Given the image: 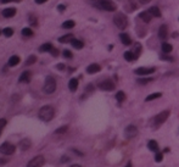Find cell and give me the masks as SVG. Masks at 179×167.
<instances>
[{"label": "cell", "instance_id": "obj_25", "mask_svg": "<svg viewBox=\"0 0 179 167\" xmlns=\"http://www.w3.org/2000/svg\"><path fill=\"white\" fill-rule=\"evenodd\" d=\"M72 39H73L72 34H66V36H62L61 38H58V42L60 43H71Z\"/></svg>", "mask_w": 179, "mask_h": 167}, {"label": "cell", "instance_id": "obj_41", "mask_svg": "<svg viewBox=\"0 0 179 167\" xmlns=\"http://www.w3.org/2000/svg\"><path fill=\"white\" fill-rule=\"evenodd\" d=\"M50 53H51V55H52V56H55V57L58 55V50H57V49H55V48H52V49L50 50Z\"/></svg>", "mask_w": 179, "mask_h": 167}, {"label": "cell", "instance_id": "obj_33", "mask_svg": "<svg viewBox=\"0 0 179 167\" xmlns=\"http://www.w3.org/2000/svg\"><path fill=\"white\" fill-rule=\"evenodd\" d=\"M67 129H68V126H62L55 130V134H64V133L67 132Z\"/></svg>", "mask_w": 179, "mask_h": 167}, {"label": "cell", "instance_id": "obj_31", "mask_svg": "<svg viewBox=\"0 0 179 167\" xmlns=\"http://www.w3.org/2000/svg\"><path fill=\"white\" fill-rule=\"evenodd\" d=\"M36 62H37V56L31 55V56H28V59L26 60V66H31V65H33Z\"/></svg>", "mask_w": 179, "mask_h": 167}, {"label": "cell", "instance_id": "obj_12", "mask_svg": "<svg viewBox=\"0 0 179 167\" xmlns=\"http://www.w3.org/2000/svg\"><path fill=\"white\" fill-rule=\"evenodd\" d=\"M2 15L4 17H6V18H11V17H14L16 15V9H14V8H6V9L3 10Z\"/></svg>", "mask_w": 179, "mask_h": 167}, {"label": "cell", "instance_id": "obj_16", "mask_svg": "<svg viewBox=\"0 0 179 167\" xmlns=\"http://www.w3.org/2000/svg\"><path fill=\"white\" fill-rule=\"evenodd\" d=\"M119 39H121L123 45H130L132 44V39H130V37L127 34V33H122V34H119Z\"/></svg>", "mask_w": 179, "mask_h": 167}, {"label": "cell", "instance_id": "obj_22", "mask_svg": "<svg viewBox=\"0 0 179 167\" xmlns=\"http://www.w3.org/2000/svg\"><path fill=\"white\" fill-rule=\"evenodd\" d=\"M149 11H150V14L152 15V17H161L162 16V14H161V11H160V9L157 6L150 8V9H149Z\"/></svg>", "mask_w": 179, "mask_h": 167}, {"label": "cell", "instance_id": "obj_40", "mask_svg": "<svg viewBox=\"0 0 179 167\" xmlns=\"http://www.w3.org/2000/svg\"><path fill=\"white\" fill-rule=\"evenodd\" d=\"M161 60H165V61H173L174 59L171 57V56H167V55H162V56H161Z\"/></svg>", "mask_w": 179, "mask_h": 167}, {"label": "cell", "instance_id": "obj_4", "mask_svg": "<svg viewBox=\"0 0 179 167\" xmlns=\"http://www.w3.org/2000/svg\"><path fill=\"white\" fill-rule=\"evenodd\" d=\"M43 90H44L46 94H52V93L56 90V81H55V78H54L52 76H48V77H46Z\"/></svg>", "mask_w": 179, "mask_h": 167}, {"label": "cell", "instance_id": "obj_20", "mask_svg": "<svg viewBox=\"0 0 179 167\" xmlns=\"http://www.w3.org/2000/svg\"><path fill=\"white\" fill-rule=\"evenodd\" d=\"M68 88L71 92H76L78 89V79L77 78H71L68 82Z\"/></svg>", "mask_w": 179, "mask_h": 167}, {"label": "cell", "instance_id": "obj_36", "mask_svg": "<svg viewBox=\"0 0 179 167\" xmlns=\"http://www.w3.org/2000/svg\"><path fill=\"white\" fill-rule=\"evenodd\" d=\"M6 123H8V121H6L5 118H0V136H2V132H3V129L5 128Z\"/></svg>", "mask_w": 179, "mask_h": 167}, {"label": "cell", "instance_id": "obj_51", "mask_svg": "<svg viewBox=\"0 0 179 167\" xmlns=\"http://www.w3.org/2000/svg\"><path fill=\"white\" fill-rule=\"evenodd\" d=\"M124 167H132V162H130V161H128V162H127V165H126Z\"/></svg>", "mask_w": 179, "mask_h": 167}, {"label": "cell", "instance_id": "obj_7", "mask_svg": "<svg viewBox=\"0 0 179 167\" xmlns=\"http://www.w3.org/2000/svg\"><path fill=\"white\" fill-rule=\"evenodd\" d=\"M16 151V146L9 142H5L0 145V153L3 155H12Z\"/></svg>", "mask_w": 179, "mask_h": 167}, {"label": "cell", "instance_id": "obj_14", "mask_svg": "<svg viewBox=\"0 0 179 167\" xmlns=\"http://www.w3.org/2000/svg\"><path fill=\"white\" fill-rule=\"evenodd\" d=\"M29 81H31V72H29V71L22 72V75L18 78V82L20 83H28Z\"/></svg>", "mask_w": 179, "mask_h": 167}, {"label": "cell", "instance_id": "obj_53", "mask_svg": "<svg viewBox=\"0 0 179 167\" xmlns=\"http://www.w3.org/2000/svg\"><path fill=\"white\" fill-rule=\"evenodd\" d=\"M15 2H21V0H15Z\"/></svg>", "mask_w": 179, "mask_h": 167}, {"label": "cell", "instance_id": "obj_35", "mask_svg": "<svg viewBox=\"0 0 179 167\" xmlns=\"http://www.w3.org/2000/svg\"><path fill=\"white\" fill-rule=\"evenodd\" d=\"M162 160H163V154L160 153V151L155 153V161L156 162H162Z\"/></svg>", "mask_w": 179, "mask_h": 167}, {"label": "cell", "instance_id": "obj_47", "mask_svg": "<svg viewBox=\"0 0 179 167\" xmlns=\"http://www.w3.org/2000/svg\"><path fill=\"white\" fill-rule=\"evenodd\" d=\"M139 2H140L141 4H147V3H150L151 0H139Z\"/></svg>", "mask_w": 179, "mask_h": 167}, {"label": "cell", "instance_id": "obj_13", "mask_svg": "<svg viewBox=\"0 0 179 167\" xmlns=\"http://www.w3.org/2000/svg\"><path fill=\"white\" fill-rule=\"evenodd\" d=\"M167 37H168L167 26H166V24H162V26L159 28V38H160V39H166Z\"/></svg>", "mask_w": 179, "mask_h": 167}, {"label": "cell", "instance_id": "obj_5", "mask_svg": "<svg viewBox=\"0 0 179 167\" xmlns=\"http://www.w3.org/2000/svg\"><path fill=\"white\" fill-rule=\"evenodd\" d=\"M96 5L101 9V10H105V11H116L117 6L111 0H98Z\"/></svg>", "mask_w": 179, "mask_h": 167}, {"label": "cell", "instance_id": "obj_49", "mask_svg": "<svg viewBox=\"0 0 179 167\" xmlns=\"http://www.w3.org/2000/svg\"><path fill=\"white\" fill-rule=\"evenodd\" d=\"M12 2V0H0V3H3V4H6V3H10Z\"/></svg>", "mask_w": 179, "mask_h": 167}, {"label": "cell", "instance_id": "obj_42", "mask_svg": "<svg viewBox=\"0 0 179 167\" xmlns=\"http://www.w3.org/2000/svg\"><path fill=\"white\" fill-rule=\"evenodd\" d=\"M94 90V87H93V84H89L86 88H85V92L88 93V92H93Z\"/></svg>", "mask_w": 179, "mask_h": 167}, {"label": "cell", "instance_id": "obj_29", "mask_svg": "<svg viewBox=\"0 0 179 167\" xmlns=\"http://www.w3.org/2000/svg\"><path fill=\"white\" fill-rule=\"evenodd\" d=\"M52 48H54V47H52L50 43H45V44H43V45L39 48V51H42V53H46V51H50Z\"/></svg>", "mask_w": 179, "mask_h": 167}, {"label": "cell", "instance_id": "obj_39", "mask_svg": "<svg viewBox=\"0 0 179 167\" xmlns=\"http://www.w3.org/2000/svg\"><path fill=\"white\" fill-rule=\"evenodd\" d=\"M64 56L66 57V59H72V53L70 51V50H64Z\"/></svg>", "mask_w": 179, "mask_h": 167}, {"label": "cell", "instance_id": "obj_18", "mask_svg": "<svg viewBox=\"0 0 179 167\" xmlns=\"http://www.w3.org/2000/svg\"><path fill=\"white\" fill-rule=\"evenodd\" d=\"M20 61H21L20 56H17V55H12V56L9 59L8 65L10 66V67H14V66H17V65L20 63Z\"/></svg>", "mask_w": 179, "mask_h": 167}, {"label": "cell", "instance_id": "obj_26", "mask_svg": "<svg viewBox=\"0 0 179 167\" xmlns=\"http://www.w3.org/2000/svg\"><path fill=\"white\" fill-rule=\"evenodd\" d=\"M116 100L118 103H123L124 100H126V94H124V92H118V93H116Z\"/></svg>", "mask_w": 179, "mask_h": 167}, {"label": "cell", "instance_id": "obj_9", "mask_svg": "<svg viewBox=\"0 0 179 167\" xmlns=\"http://www.w3.org/2000/svg\"><path fill=\"white\" fill-rule=\"evenodd\" d=\"M155 71H156L155 67H139L134 70V73L138 76H149V75H152Z\"/></svg>", "mask_w": 179, "mask_h": 167}, {"label": "cell", "instance_id": "obj_54", "mask_svg": "<svg viewBox=\"0 0 179 167\" xmlns=\"http://www.w3.org/2000/svg\"><path fill=\"white\" fill-rule=\"evenodd\" d=\"M0 34H2V31H0Z\"/></svg>", "mask_w": 179, "mask_h": 167}, {"label": "cell", "instance_id": "obj_21", "mask_svg": "<svg viewBox=\"0 0 179 167\" xmlns=\"http://www.w3.org/2000/svg\"><path fill=\"white\" fill-rule=\"evenodd\" d=\"M29 148H31V140H29V139H23V140L20 142V149L22 151H26Z\"/></svg>", "mask_w": 179, "mask_h": 167}, {"label": "cell", "instance_id": "obj_30", "mask_svg": "<svg viewBox=\"0 0 179 167\" xmlns=\"http://www.w3.org/2000/svg\"><path fill=\"white\" fill-rule=\"evenodd\" d=\"M172 50H173V47H172L169 43H163V44H162V51H163L165 54H169Z\"/></svg>", "mask_w": 179, "mask_h": 167}, {"label": "cell", "instance_id": "obj_24", "mask_svg": "<svg viewBox=\"0 0 179 167\" xmlns=\"http://www.w3.org/2000/svg\"><path fill=\"white\" fill-rule=\"evenodd\" d=\"M71 44H72V47L74 48V49H82L83 47H84V44H83V42L82 40H79V39H72V42H71Z\"/></svg>", "mask_w": 179, "mask_h": 167}, {"label": "cell", "instance_id": "obj_46", "mask_svg": "<svg viewBox=\"0 0 179 167\" xmlns=\"http://www.w3.org/2000/svg\"><path fill=\"white\" fill-rule=\"evenodd\" d=\"M65 9H66L65 5H58V10H60V11H65Z\"/></svg>", "mask_w": 179, "mask_h": 167}, {"label": "cell", "instance_id": "obj_8", "mask_svg": "<svg viewBox=\"0 0 179 167\" xmlns=\"http://www.w3.org/2000/svg\"><path fill=\"white\" fill-rule=\"evenodd\" d=\"M138 136V128L134 124H129L128 127H126L124 129V137L127 139H133Z\"/></svg>", "mask_w": 179, "mask_h": 167}, {"label": "cell", "instance_id": "obj_37", "mask_svg": "<svg viewBox=\"0 0 179 167\" xmlns=\"http://www.w3.org/2000/svg\"><path fill=\"white\" fill-rule=\"evenodd\" d=\"M151 81H152V78H139L138 79V83L139 84H146V83L151 82Z\"/></svg>", "mask_w": 179, "mask_h": 167}, {"label": "cell", "instance_id": "obj_3", "mask_svg": "<svg viewBox=\"0 0 179 167\" xmlns=\"http://www.w3.org/2000/svg\"><path fill=\"white\" fill-rule=\"evenodd\" d=\"M168 117H169V111H168V110H165V111L160 112V114H159L157 116H155L154 120H152L154 128H159L160 126H162V124L167 121Z\"/></svg>", "mask_w": 179, "mask_h": 167}, {"label": "cell", "instance_id": "obj_28", "mask_svg": "<svg viewBox=\"0 0 179 167\" xmlns=\"http://www.w3.org/2000/svg\"><path fill=\"white\" fill-rule=\"evenodd\" d=\"M22 36L23 37H32L33 36V31L29 28V27H24L22 29Z\"/></svg>", "mask_w": 179, "mask_h": 167}, {"label": "cell", "instance_id": "obj_2", "mask_svg": "<svg viewBox=\"0 0 179 167\" xmlns=\"http://www.w3.org/2000/svg\"><path fill=\"white\" fill-rule=\"evenodd\" d=\"M113 23L116 24V27H118L119 29H126L128 26V20L124 14H116L113 17Z\"/></svg>", "mask_w": 179, "mask_h": 167}, {"label": "cell", "instance_id": "obj_15", "mask_svg": "<svg viewBox=\"0 0 179 167\" xmlns=\"http://www.w3.org/2000/svg\"><path fill=\"white\" fill-rule=\"evenodd\" d=\"M139 17H140L144 22L149 23V22L151 21V18H152V15L150 14V11H143V12H140V14H139Z\"/></svg>", "mask_w": 179, "mask_h": 167}, {"label": "cell", "instance_id": "obj_10", "mask_svg": "<svg viewBox=\"0 0 179 167\" xmlns=\"http://www.w3.org/2000/svg\"><path fill=\"white\" fill-rule=\"evenodd\" d=\"M99 88L101 90H105V92H111L116 88V85L111 79H106V81H102L99 83Z\"/></svg>", "mask_w": 179, "mask_h": 167}, {"label": "cell", "instance_id": "obj_1", "mask_svg": "<svg viewBox=\"0 0 179 167\" xmlns=\"http://www.w3.org/2000/svg\"><path fill=\"white\" fill-rule=\"evenodd\" d=\"M54 116H55V110H54L52 106H49V105L43 106V108L39 110V112H38V117H39L42 121H44V122L51 121V120L54 118Z\"/></svg>", "mask_w": 179, "mask_h": 167}, {"label": "cell", "instance_id": "obj_23", "mask_svg": "<svg viewBox=\"0 0 179 167\" xmlns=\"http://www.w3.org/2000/svg\"><path fill=\"white\" fill-rule=\"evenodd\" d=\"M28 21H29V24H31L32 27H37L38 26V18L33 14H31V15L28 16Z\"/></svg>", "mask_w": 179, "mask_h": 167}, {"label": "cell", "instance_id": "obj_34", "mask_svg": "<svg viewBox=\"0 0 179 167\" xmlns=\"http://www.w3.org/2000/svg\"><path fill=\"white\" fill-rule=\"evenodd\" d=\"M3 34L5 36V37H11L12 34H14V29L12 28H10V27H8V28H5V29H3Z\"/></svg>", "mask_w": 179, "mask_h": 167}, {"label": "cell", "instance_id": "obj_48", "mask_svg": "<svg viewBox=\"0 0 179 167\" xmlns=\"http://www.w3.org/2000/svg\"><path fill=\"white\" fill-rule=\"evenodd\" d=\"M45 2H48V0H36L37 4H43V3H45Z\"/></svg>", "mask_w": 179, "mask_h": 167}, {"label": "cell", "instance_id": "obj_6", "mask_svg": "<svg viewBox=\"0 0 179 167\" xmlns=\"http://www.w3.org/2000/svg\"><path fill=\"white\" fill-rule=\"evenodd\" d=\"M44 163H45V157L43 155H37L28 161L27 167H43Z\"/></svg>", "mask_w": 179, "mask_h": 167}, {"label": "cell", "instance_id": "obj_43", "mask_svg": "<svg viewBox=\"0 0 179 167\" xmlns=\"http://www.w3.org/2000/svg\"><path fill=\"white\" fill-rule=\"evenodd\" d=\"M68 161H70V157H68V156H62V157H61V162H62V163H66V162H68Z\"/></svg>", "mask_w": 179, "mask_h": 167}, {"label": "cell", "instance_id": "obj_50", "mask_svg": "<svg viewBox=\"0 0 179 167\" xmlns=\"http://www.w3.org/2000/svg\"><path fill=\"white\" fill-rule=\"evenodd\" d=\"M73 153H74V154H77V155H79V156H83V154H82V153H79L78 150H74V149H73Z\"/></svg>", "mask_w": 179, "mask_h": 167}, {"label": "cell", "instance_id": "obj_19", "mask_svg": "<svg viewBox=\"0 0 179 167\" xmlns=\"http://www.w3.org/2000/svg\"><path fill=\"white\" fill-rule=\"evenodd\" d=\"M124 59L127 60V61H135L137 59H138V55L134 53V51H126L124 53Z\"/></svg>", "mask_w": 179, "mask_h": 167}, {"label": "cell", "instance_id": "obj_11", "mask_svg": "<svg viewBox=\"0 0 179 167\" xmlns=\"http://www.w3.org/2000/svg\"><path fill=\"white\" fill-rule=\"evenodd\" d=\"M100 70H101V67H100V65H98V63H92V65H89L88 67H86V72L89 75L98 73Z\"/></svg>", "mask_w": 179, "mask_h": 167}, {"label": "cell", "instance_id": "obj_17", "mask_svg": "<svg viewBox=\"0 0 179 167\" xmlns=\"http://www.w3.org/2000/svg\"><path fill=\"white\" fill-rule=\"evenodd\" d=\"M147 148H149V150H151V151H154V153H157V151H159V144H157V142L154 140V139H151V140L147 142Z\"/></svg>", "mask_w": 179, "mask_h": 167}, {"label": "cell", "instance_id": "obj_44", "mask_svg": "<svg viewBox=\"0 0 179 167\" xmlns=\"http://www.w3.org/2000/svg\"><path fill=\"white\" fill-rule=\"evenodd\" d=\"M65 69V65L64 63H58L57 65V70H64Z\"/></svg>", "mask_w": 179, "mask_h": 167}, {"label": "cell", "instance_id": "obj_38", "mask_svg": "<svg viewBox=\"0 0 179 167\" xmlns=\"http://www.w3.org/2000/svg\"><path fill=\"white\" fill-rule=\"evenodd\" d=\"M140 51H141V45L140 44H135V48H134V53L139 56L140 55Z\"/></svg>", "mask_w": 179, "mask_h": 167}, {"label": "cell", "instance_id": "obj_27", "mask_svg": "<svg viewBox=\"0 0 179 167\" xmlns=\"http://www.w3.org/2000/svg\"><path fill=\"white\" fill-rule=\"evenodd\" d=\"M161 96H162V94H161V93H152V94H150L149 96H146L145 101H152V100L159 99V98H161Z\"/></svg>", "mask_w": 179, "mask_h": 167}, {"label": "cell", "instance_id": "obj_45", "mask_svg": "<svg viewBox=\"0 0 179 167\" xmlns=\"http://www.w3.org/2000/svg\"><path fill=\"white\" fill-rule=\"evenodd\" d=\"M8 163V160L5 159H0V165H6Z\"/></svg>", "mask_w": 179, "mask_h": 167}, {"label": "cell", "instance_id": "obj_52", "mask_svg": "<svg viewBox=\"0 0 179 167\" xmlns=\"http://www.w3.org/2000/svg\"><path fill=\"white\" fill-rule=\"evenodd\" d=\"M71 167H82V166H80V165H77V163H74V165H72Z\"/></svg>", "mask_w": 179, "mask_h": 167}, {"label": "cell", "instance_id": "obj_32", "mask_svg": "<svg viewBox=\"0 0 179 167\" xmlns=\"http://www.w3.org/2000/svg\"><path fill=\"white\" fill-rule=\"evenodd\" d=\"M74 24H76V23H74V21H73V20H67V21H65V22L62 23V27H64V28H68V29H70V28H73V27H74Z\"/></svg>", "mask_w": 179, "mask_h": 167}]
</instances>
